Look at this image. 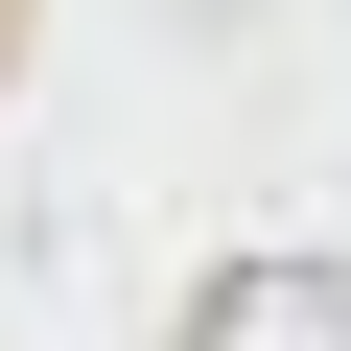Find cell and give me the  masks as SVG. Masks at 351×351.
Instances as JSON below:
<instances>
[{
  "mask_svg": "<svg viewBox=\"0 0 351 351\" xmlns=\"http://www.w3.org/2000/svg\"><path fill=\"white\" fill-rule=\"evenodd\" d=\"M188 351H351V281H328V258H234V281L188 304Z\"/></svg>",
  "mask_w": 351,
  "mask_h": 351,
  "instance_id": "obj_1",
  "label": "cell"
}]
</instances>
